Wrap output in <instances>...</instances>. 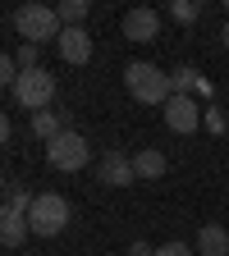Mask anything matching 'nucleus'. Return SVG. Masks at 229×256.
<instances>
[{"mask_svg": "<svg viewBox=\"0 0 229 256\" xmlns=\"http://www.w3.org/2000/svg\"><path fill=\"white\" fill-rule=\"evenodd\" d=\"M124 87H128V96L142 101V106H170V96H174V78L160 74L156 64H147V60H133V64L124 69Z\"/></svg>", "mask_w": 229, "mask_h": 256, "instance_id": "nucleus-1", "label": "nucleus"}, {"mask_svg": "<svg viewBox=\"0 0 229 256\" xmlns=\"http://www.w3.org/2000/svg\"><path fill=\"white\" fill-rule=\"evenodd\" d=\"M14 32H19L23 42H32V46H42V42H60V32H64V23H60L55 5H23V10L14 14Z\"/></svg>", "mask_w": 229, "mask_h": 256, "instance_id": "nucleus-2", "label": "nucleus"}, {"mask_svg": "<svg viewBox=\"0 0 229 256\" xmlns=\"http://www.w3.org/2000/svg\"><path fill=\"white\" fill-rule=\"evenodd\" d=\"M69 202L60 197V192H42L37 202H32V210H28V224H32V234L37 238H55V234H64L69 229Z\"/></svg>", "mask_w": 229, "mask_h": 256, "instance_id": "nucleus-3", "label": "nucleus"}, {"mask_svg": "<svg viewBox=\"0 0 229 256\" xmlns=\"http://www.w3.org/2000/svg\"><path fill=\"white\" fill-rule=\"evenodd\" d=\"M46 160H51V170H64V174H74L83 170L87 160H92V146L83 133H74V128H64V133L55 142H46Z\"/></svg>", "mask_w": 229, "mask_h": 256, "instance_id": "nucleus-4", "label": "nucleus"}, {"mask_svg": "<svg viewBox=\"0 0 229 256\" xmlns=\"http://www.w3.org/2000/svg\"><path fill=\"white\" fill-rule=\"evenodd\" d=\"M14 101H19L23 110H46V106L55 101V74H46V69H28V74H19V82H14Z\"/></svg>", "mask_w": 229, "mask_h": 256, "instance_id": "nucleus-5", "label": "nucleus"}, {"mask_svg": "<svg viewBox=\"0 0 229 256\" xmlns=\"http://www.w3.org/2000/svg\"><path fill=\"white\" fill-rule=\"evenodd\" d=\"M202 124H206V114H202V106H197V96L174 92L170 106H165V128H170V133H179V138H188V133H197Z\"/></svg>", "mask_w": 229, "mask_h": 256, "instance_id": "nucleus-6", "label": "nucleus"}, {"mask_svg": "<svg viewBox=\"0 0 229 256\" xmlns=\"http://www.w3.org/2000/svg\"><path fill=\"white\" fill-rule=\"evenodd\" d=\"M96 178H101L106 188H128V183H138L133 156H124V151H106V156H101V165H96Z\"/></svg>", "mask_w": 229, "mask_h": 256, "instance_id": "nucleus-7", "label": "nucleus"}, {"mask_svg": "<svg viewBox=\"0 0 229 256\" xmlns=\"http://www.w3.org/2000/svg\"><path fill=\"white\" fill-rule=\"evenodd\" d=\"M119 28H124V37H128V42H156V32H160V14H156V10H128Z\"/></svg>", "mask_w": 229, "mask_h": 256, "instance_id": "nucleus-8", "label": "nucleus"}, {"mask_svg": "<svg viewBox=\"0 0 229 256\" xmlns=\"http://www.w3.org/2000/svg\"><path fill=\"white\" fill-rule=\"evenodd\" d=\"M55 46H60V60H64V64H87V60H92V37H87V28H64Z\"/></svg>", "mask_w": 229, "mask_h": 256, "instance_id": "nucleus-9", "label": "nucleus"}, {"mask_svg": "<svg viewBox=\"0 0 229 256\" xmlns=\"http://www.w3.org/2000/svg\"><path fill=\"white\" fill-rule=\"evenodd\" d=\"M28 234H32V224H28L23 210H10V206L0 210V242H5V247H19Z\"/></svg>", "mask_w": 229, "mask_h": 256, "instance_id": "nucleus-10", "label": "nucleus"}, {"mask_svg": "<svg viewBox=\"0 0 229 256\" xmlns=\"http://www.w3.org/2000/svg\"><path fill=\"white\" fill-rule=\"evenodd\" d=\"M64 128H69V119H64L60 110H37V114H32V133H37L42 142H55Z\"/></svg>", "mask_w": 229, "mask_h": 256, "instance_id": "nucleus-11", "label": "nucleus"}, {"mask_svg": "<svg viewBox=\"0 0 229 256\" xmlns=\"http://www.w3.org/2000/svg\"><path fill=\"white\" fill-rule=\"evenodd\" d=\"M133 170H138V178H160L170 170V160H165V151H156V146H142L138 156H133Z\"/></svg>", "mask_w": 229, "mask_h": 256, "instance_id": "nucleus-12", "label": "nucleus"}, {"mask_svg": "<svg viewBox=\"0 0 229 256\" xmlns=\"http://www.w3.org/2000/svg\"><path fill=\"white\" fill-rule=\"evenodd\" d=\"M197 256H229V234L220 224H202L197 234Z\"/></svg>", "mask_w": 229, "mask_h": 256, "instance_id": "nucleus-13", "label": "nucleus"}, {"mask_svg": "<svg viewBox=\"0 0 229 256\" xmlns=\"http://www.w3.org/2000/svg\"><path fill=\"white\" fill-rule=\"evenodd\" d=\"M55 14H60L64 28H83V18H87V0H60Z\"/></svg>", "mask_w": 229, "mask_h": 256, "instance_id": "nucleus-14", "label": "nucleus"}, {"mask_svg": "<svg viewBox=\"0 0 229 256\" xmlns=\"http://www.w3.org/2000/svg\"><path fill=\"white\" fill-rule=\"evenodd\" d=\"M165 14H170L174 23H192V18L202 14V5H197V0H170V5H165Z\"/></svg>", "mask_w": 229, "mask_h": 256, "instance_id": "nucleus-15", "label": "nucleus"}, {"mask_svg": "<svg viewBox=\"0 0 229 256\" xmlns=\"http://www.w3.org/2000/svg\"><path fill=\"white\" fill-rule=\"evenodd\" d=\"M32 202H37V197H28V192H23L14 178L5 183V206H10V210H23V215H28V210H32Z\"/></svg>", "mask_w": 229, "mask_h": 256, "instance_id": "nucleus-16", "label": "nucleus"}, {"mask_svg": "<svg viewBox=\"0 0 229 256\" xmlns=\"http://www.w3.org/2000/svg\"><path fill=\"white\" fill-rule=\"evenodd\" d=\"M197 82H202V74L197 69H188V64H183V69H174V92H197Z\"/></svg>", "mask_w": 229, "mask_h": 256, "instance_id": "nucleus-17", "label": "nucleus"}, {"mask_svg": "<svg viewBox=\"0 0 229 256\" xmlns=\"http://www.w3.org/2000/svg\"><path fill=\"white\" fill-rule=\"evenodd\" d=\"M14 60H19V69H23V74H28V69H42V64H37V60H42V46H32V42H23Z\"/></svg>", "mask_w": 229, "mask_h": 256, "instance_id": "nucleus-18", "label": "nucleus"}, {"mask_svg": "<svg viewBox=\"0 0 229 256\" xmlns=\"http://www.w3.org/2000/svg\"><path fill=\"white\" fill-rule=\"evenodd\" d=\"M156 256H197L188 242H165V247H156Z\"/></svg>", "mask_w": 229, "mask_h": 256, "instance_id": "nucleus-19", "label": "nucleus"}, {"mask_svg": "<svg viewBox=\"0 0 229 256\" xmlns=\"http://www.w3.org/2000/svg\"><path fill=\"white\" fill-rule=\"evenodd\" d=\"M206 128H211V133H224V114L220 110H206Z\"/></svg>", "mask_w": 229, "mask_h": 256, "instance_id": "nucleus-20", "label": "nucleus"}, {"mask_svg": "<svg viewBox=\"0 0 229 256\" xmlns=\"http://www.w3.org/2000/svg\"><path fill=\"white\" fill-rule=\"evenodd\" d=\"M128 256H156V247H147V242H142V238H138V242H133V247H128Z\"/></svg>", "mask_w": 229, "mask_h": 256, "instance_id": "nucleus-21", "label": "nucleus"}, {"mask_svg": "<svg viewBox=\"0 0 229 256\" xmlns=\"http://www.w3.org/2000/svg\"><path fill=\"white\" fill-rule=\"evenodd\" d=\"M220 42H224V50H229V23H224V28H220Z\"/></svg>", "mask_w": 229, "mask_h": 256, "instance_id": "nucleus-22", "label": "nucleus"}]
</instances>
